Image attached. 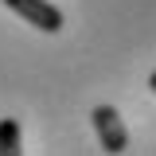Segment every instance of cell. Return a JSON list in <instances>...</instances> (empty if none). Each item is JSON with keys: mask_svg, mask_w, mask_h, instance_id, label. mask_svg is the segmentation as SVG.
<instances>
[{"mask_svg": "<svg viewBox=\"0 0 156 156\" xmlns=\"http://www.w3.org/2000/svg\"><path fill=\"white\" fill-rule=\"evenodd\" d=\"M148 90H152V94H156V70H152V74H148Z\"/></svg>", "mask_w": 156, "mask_h": 156, "instance_id": "cell-4", "label": "cell"}, {"mask_svg": "<svg viewBox=\"0 0 156 156\" xmlns=\"http://www.w3.org/2000/svg\"><path fill=\"white\" fill-rule=\"evenodd\" d=\"M94 133H98V144L105 152H125L129 148V129H125V117L117 113L113 105H94Z\"/></svg>", "mask_w": 156, "mask_h": 156, "instance_id": "cell-1", "label": "cell"}, {"mask_svg": "<svg viewBox=\"0 0 156 156\" xmlns=\"http://www.w3.org/2000/svg\"><path fill=\"white\" fill-rule=\"evenodd\" d=\"M23 144H20V121L16 117H4L0 121V156H20Z\"/></svg>", "mask_w": 156, "mask_h": 156, "instance_id": "cell-3", "label": "cell"}, {"mask_svg": "<svg viewBox=\"0 0 156 156\" xmlns=\"http://www.w3.org/2000/svg\"><path fill=\"white\" fill-rule=\"evenodd\" d=\"M4 4H8L20 20H27L31 27L47 31V35L62 31V8H58V4H51V0H4Z\"/></svg>", "mask_w": 156, "mask_h": 156, "instance_id": "cell-2", "label": "cell"}]
</instances>
